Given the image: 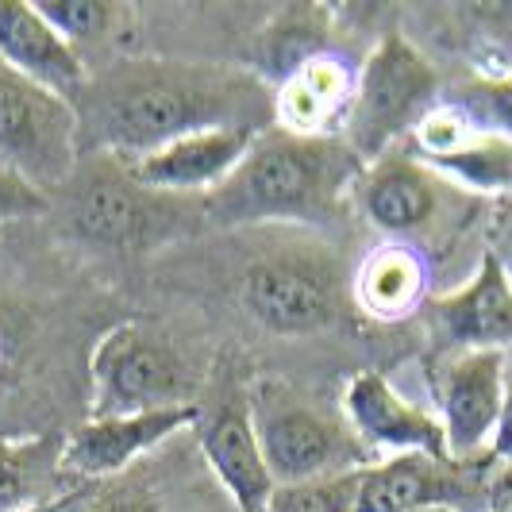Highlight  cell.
Returning <instances> with one entry per match:
<instances>
[{
    "mask_svg": "<svg viewBox=\"0 0 512 512\" xmlns=\"http://www.w3.org/2000/svg\"><path fill=\"white\" fill-rule=\"evenodd\" d=\"M416 512H459V509H443V505H439V509H416Z\"/></svg>",
    "mask_w": 512,
    "mask_h": 512,
    "instance_id": "1f68e13d",
    "label": "cell"
},
{
    "mask_svg": "<svg viewBox=\"0 0 512 512\" xmlns=\"http://www.w3.org/2000/svg\"><path fill=\"white\" fill-rule=\"evenodd\" d=\"M4 374H8V335L0 328V382H4Z\"/></svg>",
    "mask_w": 512,
    "mask_h": 512,
    "instance_id": "4dcf8cb0",
    "label": "cell"
},
{
    "mask_svg": "<svg viewBox=\"0 0 512 512\" xmlns=\"http://www.w3.org/2000/svg\"><path fill=\"white\" fill-rule=\"evenodd\" d=\"M501 370L505 351H455L436 370V420L455 462L489 459L501 420Z\"/></svg>",
    "mask_w": 512,
    "mask_h": 512,
    "instance_id": "9c48e42d",
    "label": "cell"
},
{
    "mask_svg": "<svg viewBox=\"0 0 512 512\" xmlns=\"http://www.w3.org/2000/svg\"><path fill=\"white\" fill-rule=\"evenodd\" d=\"M74 505V493H62V497H51V501H39V505H31L24 512H66Z\"/></svg>",
    "mask_w": 512,
    "mask_h": 512,
    "instance_id": "f546056e",
    "label": "cell"
},
{
    "mask_svg": "<svg viewBox=\"0 0 512 512\" xmlns=\"http://www.w3.org/2000/svg\"><path fill=\"white\" fill-rule=\"evenodd\" d=\"M51 470L58 474V451L47 439L0 436V512H24L62 497L51 489Z\"/></svg>",
    "mask_w": 512,
    "mask_h": 512,
    "instance_id": "7402d4cb",
    "label": "cell"
},
{
    "mask_svg": "<svg viewBox=\"0 0 512 512\" xmlns=\"http://www.w3.org/2000/svg\"><path fill=\"white\" fill-rule=\"evenodd\" d=\"M81 154L74 101L0 62V166L35 189L66 185Z\"/></svg>",
    "mask_w": 512,
    "mask_h": 512,
    "instance_id": "5b68a950",
    "label": "cell"
},
{
    "mask_svg": "<svg viewBox=\"0 0 512 512\" xmlns=\"http://www.w3.org/2000/svg\"><path fill=\"white\" fill-rule=\"evenodd\" d=\"M197 443L208 470L216 474L220 489L228 493L235 512H262L274 497V474L266 466L251 420V393L228 389L208 409H197Z\"/></svg>",
    "mask_w": 512,
    "mask_h": 512,
    "instance_id": "30bf717a",
    "label": "cell"
},
{
    "mask_svg": "<svg viewBox=\"0 0 512 512\" xmlns=\"http://www.w3.org/2000/svg\"><path fill=\"white\" fill-rule=\"evenodd\" d=\"M486 255H493L497 262H501V270L509 274V282H512V197H505V201L493 205Z\"/></svg>",
    "mask_w": 512,
    "mask_h": 512,
    "instance_id": "83f0119b",
    "label": "cell"
},
{
    "mask_svg": "<svg viewBox=\"0 0 512 512\" xmlns=\"http://www.w3.org/2000/svg\"><path fill=\"white\" fill-rule=\"evenodd\" d=\"M443 189L447 181L412 154H385L378 162H366L355 185V205L382 235L401 243L436 224L443 212Z\"/></svg>",
    "mask_w": 512,
    "mask_h": 512,
    "instance_id": "2e32d148",
    "label": "cell"
},
{
    "mask_svg": "<svg viewBox=\"0 0 512 512\" xmlns=\"http://www.w3.org/2000/svg\"><path fill=\"white\" fill-rule=\"evenodd\" d=\"M255 135L262 131L247 128H212L185 135L178 143L147 154L139 162H128L135 181L162 197H193V193H216L224 181L239 170L247 158Z\"/></svg>",
    "mask_w": 512,
    "mask_h": 512,
    "instance_id": "e0dca14e",
    "label": "cell"
},
{
    "mask_svg": "<svg viewBox=\"0 0 512 512\" xmlns=\"http://www.w3.org/2000/svg\"><path fill=\"white\" fill-rule=\"evenodd\" d=\"M39 8V16L70 43V47H85L93 39H101L108 31V20L116 16L112 4L104 0H31Z\"/></svg>",
    "mask_w": 512,
    "mask_h": 512,
    "instance_id": "d4e9b609",
    "label": "cell"
},
{
    "mask_svg": "<svg viewBox=\"0 0 512 512\" xmlns=\"http://www.w3.org/2000/svg\"><path fill=\"white\" fill-rule=\"evenodd\" d=\"M47 208H51V197L43 189H35L31 181L0 166V224L24 220V216H43Z\"/></svg>",
    "mask_w": 512,
    "mask_h": 512,
    "instance_id": "484cf974",
    "label": "cell"
},
{
    "mask_svg": "<svg viewBox=\"0 0 512 512\" xmlns=\"http://www.w3.org/2000/svg\"><path fill=\"white\" fill-rule=\"evenodd\" d=\"M74 181L70 193V216L74 228L89 239L112 251H135L147 247L158 228L166 224V197L143 189L128 162L112 158V154H97V162L89 166V174ZM66 181V185H70Z\"/></svg>",
    "mask_w": 512,
    "mask_h": 512,
    "instance_id": "ba28073f",
    "label": "cell"
},
{
    "mask_svg": "<svg viewBox=\"0 0 512 512\" xmlns=\"http://www.w3.org/2000/svg\"><path fill=\"white\" fill-rule=\"evenodd\" d=\"M432 332L447 355L455 351H509L512 347V282L493 255L455 293L428 301Z\"/></svg>",
    "mask_w": 512,
    "mask_h": 512,
    "instance_id": "5bb4252c",
    "label": "cell"
},
{
    "mask_svg": "<svg viewBox=\"0 0 512 512\" xmlns=\"http://www.w3.org/2000/svg\"><path fill=\"white\" fill-rule=\"evenodd\" d=\"M428 258L409 243H382L359 262L351 278V301L378 324L409 320L428 305Z\"/></svg>",
    "mask_w": 512,
    "mask_h": 512,
    "instance_id": "d6986e66",
    "label": "cell"
},
{
    "mask_svg": "<svg viewBox=\"0 0 512 512\" xmlns=\"http://www.w3.org/2000/svg\"><path fill=\"white\" fill-rule=\"evenodd\" d=\"M343 420L347 428L359 436L366 451H382L389 455H447V439L439 428L436 412L412 405L409 397L389 382L385 374H355L343 393Z\"/></svg>",
    "mask_w": 512,
    "mask_h": 512,
    "instance_id": "7c38bea8",
    "label": "cell"
},
{
    "mask_svg": "<svg viewBox=\"0 0 512 512\" xmlns=\"http://www.w3.org/2000/svg\"><path fill=\"white\" fill-rule=\"evenodd\" d=\"M436 101L439 77L432 62L405 35L389 31L359 66L355 112L343 139L355 147L362 162H378L393 154L401 139H409Z\"/></svg>",
    "mask_w": 512,
    "mask_h": 512,
    "instance_id": "277c9868",
    "label": "cell"
},
{
    "mask_svg": "<svg viewBox=\"0 0 512 512\" xmlns=\"http://www.w3.org/2000/svg\"><path fill=\"white\" fill-rule=\"evenodd\" d=\"M197 424V405L158 412H135V416H89L70 439L58 447V474L70 478H112L128 466L158 451L166 439L181 428Z\"/></svg>",
    "mask_w": 512,
    "mask_h": 512,
    "instance_id": "8fae6325",
    "label": "cell"
},
{
    "mask_svg": "<svg viewBox=\"0 0 512 512\" xmlns=\"http://www.w3.org/2000/svg\"><path fill=\"white\" fill-rule=\"evenodd\" d=\"M482 462V459H478ZM478 462L436 459V455H389L370 462L359 474V512H416V509H459L470 501Z\"/></svg>",
    "mask_w": 512,
    "mask_h": 512,
    "instance_id": "9a60e30c",
    "label": "cell"
},
{
    "mask_svg": "<svg viewBox=\"0 0 512 512\" xmlns=\"http://www.w3.org/2000/svg\"><path fill=\"white\" fill-rule=\"evenodd\" d=\"M489 459L512 462V347L505 351V370H501V420L489 443Z\"/></svg>",
    "mask_w": 512,
    "mask_h": 512,
    "instance_id": "4316f807",
    "label": "cell"
},
{
    "mask_svg": "<svg viewBox=\"0 0 512 512\" xmlns=\"http://www.w3.org/2000/svg\"><path fill=\"white\" fill-rule=\"evenodd\" d=\"M324 35H328V24H324L320 8H285L282 16H274L255 43L262 81L274 89L282 77H289L297 66H305L312 54L328 51Z\"/></svg>",
    "mask_w": 512,
    "mask_h": 512,
    "instance_id": "44dd1931",
    "label": "cell"
},
{
    "mask_svg": "<svg viewBox=\"0 0 512 512\" xmlns=\"http://www.w3.org/2000/svg\"><path fill=\"white\" fill-rule=\"evenodd\" d=\"M251 420L274 486H301L370 466V451L347 428V420L335 424L332 416L308 405L293 385L262 378L251 389Z\"/></svg>",
    "mask_w": 512,
    "mask_h": 512,
    "instance_id": "3957f363",
    "label": "cell"
},
{
    "mask_svg": "<svg viewBox=\"0 0 512 512\" xmlns=\"http://www.w3.org/2000/svg\"><path fill=\"white\" fill-rule=\"evenodd\" d=\"M97 512H170V509H166L158 497H147V493L128 489V493H112Z\"/></svg>",
    "mask_w": 512,
    "mask_h": 512,
    "instance_id": "f1b7e54d",
    "label": "cell"
},
{
    "mask_svg": "<svg viewBox=\"0 0 512 512\" xmlns=\"http://www.w3.org/2000/svg\"><path fill=\"white\" fill-rule=\"evenodd\" d=\"M359 70L335 51L312 54L274 85V128L301 139H343L355 112Z\"/></svg>",
    "mask_w": 512,
    "mask_h": 512,
    "instance_id": "4fadbf2b",
    "label": "cell"
},
{
    "mask_svg": "<svg viewBox=\"0 0 512 512\" xmlns=\"http://www.w3.org/2000/svg\"><path fill=\"white\" fill-rule=\"evenodd\" d=\"M0 62L16 74L47 85L51 93L77 101L89 70L58 31H54L31 0H0Z\"/></svg>",
    "mask_w": 512,
    "mask_h": 512,
    "instance_id": "ac0fdd59",
    "label": "cell"
},
{
    "mask_svg": "<svg viewBox=\"0 0 512 512\" xmlns=\"http://www.w3.org/2000/svg\"><path fill=\"white\" fill-rule=\"evenodd\" d=\"M416 162H420V158H416ZM424 166H428L432 174H439L451 189H462V193L493 197V201L512 197V143L509 139L470 131L455 151L439 154V158H428Z\"/></svg>",
    "mask_w": 512,
    "mask_h": 512,
    "instance_id": "ffe728a7",
    "label": "cell"
},
{
    "mask_svg": "<svg viewBox=\"0 0 512 512\" xmlns=\"http://www.w3.org/2000/svg\"><path fill=\"white\" fill-rule=\"evenodd\" d=\"M339 274L316 251L266 255L243 278V308L278 335H308L339 320Z\"/></svg>",
    "mask_w": 512,
    "mask_h": 512,
    "instance_id": "52a82bcc",
    "label": "cell"
},
{
    "mask_svg": "<svg viewBox=\"0 0 512 512\" xmlns=\"http://www.w3.org/2000/svg\"><path fill=\"white\" fill-rule=\"evenodd\" d=\"M362 170L366 162L347 139H301L266 128L239 170L205 197V216L220 228L332 224L355 201Z\"/></svg>",
    "mask_w": 512,
    "mask_h": 512,
    "instance_id": "7a4b0ae2",
    "label": "cell"
},
{
    "mask_svg": "<svg viewBox=\"0 0 512 512\" xmlns=\"http://www.w3.org/2000/svg\"><path fill=\"white\" fill-rule=\"evenodd\" d=\"M359 474L362 470L301 486H278L262 512H359Z\"/></svg>",
    "mask_w": 512,
    "mask_h": 512,
    "instance_id": "cb8c5ba5",
    "label": "cell"
},
{
    "mask_svg": "<svg viewBox=\"0 0 512 512\" xmlns=\"http://www.w3.org/2000/svg\"><path fill=\"white\" fill-rule=\"evenodd\" d=\"M89 378H93L89 416L181 409L189 405L193 393V378L174 343L143 324H120L104 335L89 362Z\"/></svg>",
    "mask_w": 512,
    "mask_h": 512,
    "instance_id": "8992f818",
    "label": "cell"
},
{
    "mask_svg": "<svg viewBox=\"0 0 512 512\" xmlns=\"http://www.w3.org/2000/svg\"><path fill=\"white\" fill-rule=\"evenodd\" d=\"M447 101L474 124V131L512 143V74L474 77V81L459 85Z\"/></svg>",
    "mask_w": 512,
    "mask_h": 512,
    "instance_id": "603a6c76",
    "label": "cell"
},
{
    "mask_svg": "<svg viewBox=\"0 0 512 512\" xmlns=\"http://www.w3.org/2000/svg\"><path fill=\"white\" fill-rule=\"evenodd\" d=\"M81 147L139 162L212 128H274V89L251 70L174 58H128L77 93Z\"/></svg>",
    "mask_w": 512,
    "mask_h": 512,
    "instance_id": "6da1fadb",
    "label": "cell"
}]
</instances>
